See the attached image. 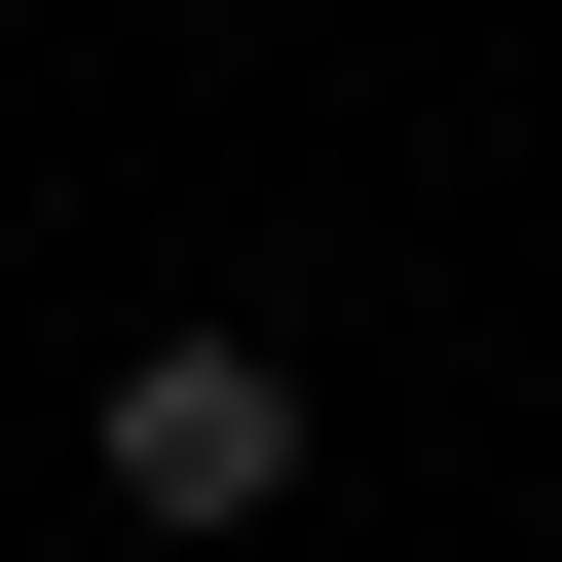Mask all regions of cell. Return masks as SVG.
I'll list each match as a JSON object with an SVG mask.
<instances>
[{
  "label": "cell",
  "instance_id": "6da1fadb",
  "mask_svg": "<svg viewBox=\"0 0 562 562\" xmlns=\"http://www.w3.org/2000/svg\"><path fill=\"white\" fill-rule=\"evenodd\" d=\"M113 525H301V375L262 338H113Z\"/></svg>",
  "mask_w": 562,
  "mask_h": 562
}]
</instances>
